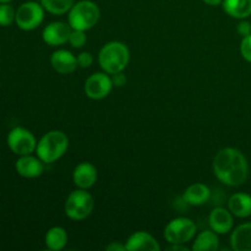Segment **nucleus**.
Returning a JSON list of instances; mask_svg holds the SVG:
<instances>
[{
  "instance_id": "nucleus-1",
  "label": "nucleus",
  "mask_w": 251,
  "mask_h": 251,
  "mask_svg": "<svg viewBox=\"0 0 251 251\" xmlns=\"http://www.w3.org/2000/svg\"><path fill=\"white\" fill-rule=\"evenodd\" d=\"M216 178L227 186H240L249 176V163L240 150L225 147L216 153L212 163Z\"/></svg>"
},
{
  "instance_id": "nucleus-2",
  "label": "nucleus",
  "mask_w": 251,
  "mask_h": 251,
  "mask_svg": "<svg viewBox=\"0 0 251 251\" xmlns=\"http://www.w3.org/2000/svg\"><path fill=\"white\" fill-rule=\"evenodd\" d=\"M130 61V50L120 41H110L100 48L98 53V64L104 73L109 75L122 73Z\"/></svg>"
},
{
  "instance_id": "nucleus-3",
  "label": "nucleus",
  "mask_w": 251,
  "mask_h": 251,
  "mask_svg": "<svg viewBox=\"0 0 251 251\" xmlns=\"http://www.w3.org/2000/svg\"><path fill=\"white\" fill-rule=\"evenodd\" d=\"M69 149V137L61 130H50L46 132L37 142L34 153L43 161L50 164L60 159Z\"/></svg>"
},
{
  "instance_id": "nucleus-4",
  "label": "nucleus",
  "mask_w": 251,
  "mask_h": 251,
  "mask_svg": "<svg viewBox=\"0 0 251 251\" xmlns=\"http://www.w3.org/2000/svg\"><path fill=\"white\" fill-rule=\"evenodd\" d=\"M100 6L92 0H78L68 12V24L73 29L88 31L100 21Z\"/></svg>"
},
{
  "instance_id": "nucleus-5",
  "label": "nucleus",
  "mask_w": 251,
  "mask_h": 251,
  "mask_svg": "<svg viewBox=\"0 0 251 251\" xmlns=\"http://www.w3.org/2000/svg\"><path fill=\"white\" fill-rule=\"evenodd\" d=\"M95 210V199L85 189L71 191L64 203V212L70 220L80 222L90 217Z\"/></svg>"
},
{
  "instance_id": "nucleus-6",
  "label": "nucleus",
  "mask_w": 251,
  "mask_h": 251,
  "mask_svg": "<svg viewBox=\"0 0 251 251\" xmlns=\"http://www.w3.org/2000/svg\"><path fill=\"white\" fill-rule=\"evenodd\" d=\"M195 222L188 217H176L164 227L163 237L169 244H186L196 237Z\"/></svg>"
},
{
  "instance_id": "nucleus-7",
  "label": "nucleus",
  "mask_w": 251,
  "mask_h": 251,
  "mask_svg": "<svg viewBox=\"0 0 251 251\" xmlns=\"http://www.w3.org/2000/svg\"><path fill=\"white\" fill-rule=\"evenodd\" d=\"M44 14L46 10L41 2L26 1L16 9L15 24L22 31H33L42 25Z\"/></svg>"
},
{
  "instance_id": "nucleus-8",
  "label": "nucleus",
  "mask_w": 251,
  "mask_h": 251,
  "mask_svg": "<svg viewBox=\"0 0 251 251\" xmlns=\"http://www.w3.org/2000/svg\"><path fill=\"white\" fill-rule=\"evenodd\" d=\"M37 139L28 129L22 126H15L9 131L6 144L10 151L16 156H25L36 152Z\"/></svg>"
},
{
  "instance_id": "nucleus-9",
  "label": "nucleus",
  "mask_w": 251,
  "mask_h": 251,
  "mask_svg": "<svg viewBox=\"0 0 251 251\" xmlns=\"http://www.w3.org/2000/svg\"><path fill=\"white\" fill-rule=\"evenodd\" d=\"M113 87L114 85H113L112 76L103 71V73H93L92 75L88 76L85 81L83 91L90 100H100L109 96Z\"/></svg>"
},
{
  "instance_id": "nucleus-10",
  "label": "nucleus",
  "mask_w": 251,
  "mask_h": 251,
  "mask_svg": "<svg viewBox=\"0 0 251 251\" xmlns=\"http://www.w3.org/2000/svg\"><path fill=\"white\" fill-rule=\"evenodd\" d=\"M73 28L70 25L61 21H54L47 25L42 31V39L50 47H59L68 43Z\"/></svg>"
},
{
  "instance_id": "nucleus-11",
  "label": "nucleus",
  "mask_w": 251,
  "mask_h": 251,
  "mask_svg": "<svg viewBox=\"0 0 251 251\" xmlns=\"http://www.w3.org/2000/svg\"><path fill=\"white\" fill-rule=\"evenodd\" d=\"M15 169L17 174L22 178L36 179L41 176L44 172V163L38 156L33 154H25L19 156L15 162Z\"/></svg>"
},
{
  "instance_id": "nucleus-12",
  "label": "nucleus",
  "mask_w": 251,
  "mask_h": 251,
  "mask_svg": "<svg viewBox=\"0 0 251 251\" xmlns=\"http://www.w3.org/2000/svg\"><path fill=\"white\" fill-rule=\"evenodd\" d=\"M234 216L232 215L228 208L215 207L208 216V225L212 230H215L218 235L228 234L232 232L234 226Z\"/></svg>"
},
{
  "instance_id": "nucleus-13",
  "label": "nucleus",
  "mask_w": 251,
  "mask_h": 251,
  "mask_svg": "<svg viewBox=\"0 0 251 251\" xmlns=\"http://www.w3.org/2000/svg\"><path fill=\"white\" fill-rule=\"evenodd\" d=\"M97 178V168L91 162H81L75 167L73 172V181L76 188L78 189L88 190L95 185Z\"/></svg>"
},
{
  "instance_id": "nucleus-14",
  "label": "nucleus",
  "mask_w": 251,
  "mask_h": 251,
  "mask_svg": "<svg viewBox=\"0 0 251 251\" xmlns=\"http://www.w3.org/2000/svg\"><path fill=\"white\" fill-rule=\"evenodd\" d=\"M50 65L60 75H70L77 69V56L68 49H58L50 55Z\"/></svg>"
},
{
  "instance_id": "nucleus-15",
  "label": "nucleus",
  "mask_w": 251,
  "mask_h": 251,
  "mask_svg": "<svg viewBox=\"0 0 251 251\" xmlns=\"http://www.w3.org/2000/svg\"><path fill=\"white\" fill-rule=\"evenodd\" d=\"M125 249L127 251H161V245L149 232L139 230L127 238Z\"/></svg>"
},
{
  "instance_id": "nucleus-16",
  "label": "nucleus",
  "mask_w": 251,
  "mask_h": 251,
  "mask_svg": "<svg viewBox=\"0 0 251 251\" xmlns=\"http://www.w3.org/2000/svg\"><path fill=\"white\" fill-rule=\"evenodd\" d=\"M229 243L234 251H251V222L243 223L232 229Z\"/></svg>"
},
{
  "instance_id": "nucleus-17",
  "label": "nucleus",
  "mask_w": 251,
  "mask_h": 251,
  "mask_svg": "<svg viewBox=\"0 0 251 251\" xmlns=\"http://www.w3.org/2000/svg\"><path fill=\"white\" fill-rule=\"evenodd\" d=\"M211 198V190L207 185L202 183H194L185 189L183 199L188 205L201 206L205 205Z\"/></svg>"
},
{
  "instance_id": "nucleus-18",
  "label": "nucleus",
  "mask_w": 251,
  "mask_h": 251,
  "mask_svg": "<svg viewBox=\"0 0 251 251\" xmlns=\"http://www.w3.org/2000/svg\"><path fill=\"white\" fill-rule=\"evenodd\" d=\"M228 210L234 217L247 218L251 216V195L247 193H235L228 200Z\"/></svg>"
},
{
  "instance_id": "nucleus-19",
  "label": "nucleus",
  "mask_w": 251,
  "mask_h": 251,
  "mask_svg": "<svg viewBox=\"0 0 251 251\" xmlns=\"http://www.w3.org/2000/svg\"><path fill=\"white\" fill-rule=\"evenodd\" d=\"M222 9L233 19H248L251 16V0H223Z\"/></svg>"
},
{
  "instance_id": "nucleus-20",
  "label": "nucleus",
  "mask_w": 251,
  "mask_h": 251,
  "mask_svg": "<svg viewBox=\"0 0 251 251\" xmlns=\"http://www.w3.org/2000/svg\"><path fill=\"white\" fill-rule=\"evenodd\" d=\"M68 232L65 228L60 226H55L47 230L44 235V243H46L47 249L51 251H60L68 244Z\"/></svg>"
},
{
  "instance_id": "nucleus-21",
  "label": "nucleus",
  "mask_w": 251,
  "mask_h": 251,
  "mask_svg": "<svg viewBox=\"0 0 251 251\" xmlns=\"http://www.w3.org/2000/svg\"><path fill=\"white\" fill-rule=\"evenodd\" d=\"M220 249V238L212 229L202 230L195 237L191 250L194 251H216Z\"/></svg>"
},
{
  "instance_id": "nucleus-22",
  "label": "nucleus",
  "mask_w": 251,
  "mask_h": 251,
  "mask_svg": "<svg viewBox=\"0 0 251 251\" xmlns=\"http://www.w3.org/2000/svg\"><path fill=\"white\" fill-rule=\"evenodd\" d=\"M75 2L76 0H41V4L44 10L51 15H56V16L68 14Z\"/></svg>"
},
{
  "instance_id": "nucleus-23",
  "label": "nucleus",
  "mask_w": 251,
  "mask_h": 251,
  "mask_svg": "<svg viewBox=\"0 0 251 251\" xmlns=\"http://www.w3.org/2000/svg\"><path fill=\"white\" fill-rule=\"evenodd\" d=\"M16 10L10 2H0V26L7 27L15 22Z\"/></svg>"
},
{
  "instance_id": "nucleus-24",
  "label": "nucleus",
  "mask_w": 251,
  "mask_h": 251,
  "mask_svg": "<svg viewBox=\"0 0 251 251\" xmlns=\"http://www.w3.org/2000/svg\"><path fill=\"white\" fill-rule=\"evenodd\" d=\"M87 43V36L86 31H80V29H73L69 37V44L75 49H81Z\"/></svg>"
},
{
  "instance_id": "nucleus-25",
  "label": "nucleus",
  "mask_w": 251,
  "mask_h": 251,
  "mask_svg": "<svg viewBox=\"0 0 251 251\" xmlns=\"http://www.w3.org/2000/svg\"><path fill=\"white\" fill-rule=\"evenodd\" d=\"M239 49L240 55L243 56V59L247 60L248 63H251V34L243 37Z\"/></svg>"
},
{
  "instance_id": "nucleus-26",
  "label": "nucleus",
  "mask_w": 251,
  "mask_h": 251,
  "mask_svg": "<svg viewBox=\"0 0 251 251\" xmlns=\"http://www.w3.org/2000/svg\"><path fill=\"white\" fill-rule=\"evenodd\" d=\"M93 60H95V59H93V55L90 51H81L77 55V64L78 66L82 69L90 68L93 64Z\"/></svg>"
},
{
  "instance_id": "nucleus-27",
  "label": "nucleus",
  "mask_w": 251,
  "mask_h": 251,
  "mask_svg": "<svg viewBox=\"0 0 251 251\" xmlns=\"http://www.w3.org/2000/svg\"><path fill=\"white\" fill-rule=\"evenodd\" d=\"M237 32L242 37L249 36V34H251V24L249 21H247V19L240 20L239 24L237 25Z\"/></svg>"
},
{
  "instance_id": "nucleus-28",
  "label": "nucleus",
  "mask_w": 251,
  "mask_h": 251,
  "mask_svg": "<svg viewBox=\"0 0 251 251\" xmlns=\"http://www.w3.org/2000/svg\"><path fill=\"white\" fill-rule=\"evenodd\" d=\"M112 81H113V85L117 86V87H123L124 85H126L127 78L122 71V73H118V74H114V75H112Z\"/></svg>"
},
{
  "instance_id": "nucleus-29",
  "label": "nucleus",
  "mask_w": 251,
  "mask_h": 251,
  "mask_svg": "<svg viewBox=\"0 0 251 251\" xmlns=\"http://www.w3.org/2000/svg\"><path fill=\"white\" fill-rule=\"evenodd\" d=\"M105 250L107 251H125V244H120L118 242H112L110 244H108L105 247Z\"/></svg>"
},
{
  "instance_id": "nucleus-30",
  "label": "nucleus",
  "mask_w": 251,
  "mask_h": 251,
  "mask_svg": "<svg viewBox=\"0 0 251 251\" xmlns=\"http://www.w3.org/2000/svg\"><path fill=\"white\" fill-rule=\"evenodd\" d=\"M167 250L171 251H189L190 249L185 247V244H171V247L167 248Z\"/></svg>"
},
{
  "instance_id": "nucleus-31",
  "label": "nucleus",
  "mask_w": 251,
  "mask_h": 251,
  "mask_svg": "<svg viewBox=\"0 0 251 251\" xmlns=\"http://www.w3.org/2000/svg\"><path fill=\"white\" fill-rule=\"evenodd\" d=\"M202 1L210 6H218V5H222L223 0H202Z\"/></svg>"
},
{
  "instance_id": "nucleus-32",
  "label": "nucleus",
  "mask_w": 251,
  "mask_h": 251,
  "mask_svg": "<svg viewBox=\"0 0 251 251\" xmlns=\"http://www.w3.org/2000/svg\"><path fill=\"white\" fill-rule=\"evenodd\" d=\"M12 0H0V2H11Z\"/></svg>"
}]
</instances>
